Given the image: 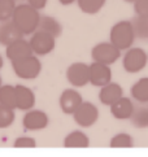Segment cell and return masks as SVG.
<instances>
[{
	"label": "cell",
	"mask_w": 148,
	"mask_h": 157,
	"mask_svg": "<svg viewBox=\"0 0 148 157\" xmlns=\"http://www.w3.org/2000/svg\"><path fill=\"white\" fill-rule=\"evenodd\" d=\"M134 103L133 100L127 98V96H122L119 100L111 105V113L112 116L115 117L116 120H119V121H123V120H130L131 117L133 112H134Z\"/></svg>",
	"instance_id": "cell-16"
},
{
	"label": "cell",
	"mask_w": 148,
	"mask_h": 157,
	"mask_svg": "<svg viewBox=\"0 0 148 157\" xmlns=\"http://www.w3.org/2000/svg\"><path fill=\"white\" fill-rule=\"evenodd\" d=\"M131 125L136 128H148V103H139L134 106V112L130 117Z\"/></svg>",
	"instance_id": "cell-19"
},
{
	"label": "cell",
	"mask_w": 148,
	"mask_h": 157,
	"mask_svg": "<svg viewBox=\"0 0 148 157\" xmlns=\"http://www.w3.org/2000/svg\"><path fill=\"white\" fill-rule=\"evenodd\" d=\"M16 108L20 110H30L35 106V94L31 88L24 85H16Z\"/></svg>",
	"instance_id": "cell-13"
},
{
	"label": "cell",
	"mask_w": 148,
	"mask_h": 157,
	"mask_svg": "<svg viewBox=\"0 0 148 157\" xmlns=\"http://www.w3.org/2000/svg\"><path fill=\"white\" fill-rule=\"evenodd\" d=\"M112 82V70L108 65L99 63L90 64V83L95 87H104Z\"/></svg>",
	"instance_id": "cell-11"
},
{
	"label": "cell",
	"mask_w": 148,
	"mask_h": 157,
	"mask_svg": "<svg viewBox=\"0 0 148 157\" xmlns=\"http://www.w3.org/2000/svg\"><path fill=\"white\" fill-rule=\"evenodd\" d=\"M148 64V55L143 48L131 47L122 56V68L130 74L143 70Z\"/></svg>",
	"instance_id": "cell-4"
},
{
	"label": "cell",
	"mask_w": 148,
	"mask_h": 157,
	"mask_svg": "<svg viewBox=\"0 0 148 157\" xmlns=\"http://www.w3.org/2000/svg\"><path fill=\"white\" fill-rule=\"evenodd\" d=\"M109 147L111 148H133L134 139L127 132H118L111 138Z\"/></svg>",
	"instance_id": "cell-24"
},
{
	"label": "cell",
	"mask_w": 148,
	"mask_h": 157,
	"mask_svg": "<svg viewBox=\"0 0 148 157\" xmlns=\"http://www.w3.org/2000/svg\"><path fill=\"white\" fill-rule=\"evenodd\" d=\"M62 144L65 148H88L90 138L82 130H73L64 138Z\"/></svg>",
	"instance_id": "cell-18"
},
{
	"label": "cell",
	"mask_w": 148,
	"mask_h": 157,
	"mask_svg": "<svg viewBox=\"0 0 148 157\" xmlns=\"http://www.w3.org/2000/svg\"><path fill=\"white\" fill-rule=\"evenodd\" d=\"M73 118L79 127H91L99 120V109L91 101H83L74 112Z\"/></svg>",
	"instance_id": "cell-7"
},
{
	"label": "cell",
	"mask_w": 148,
	"mask_h": 157,
	"mask_svg": "<svg viewBox=\"0 0 148 157\" xmlns=\"http://www.w3.org/2000/svg\"><path fill=\"white\" fill-rule=\"evenodd\" d=\"M83 103V98L76 88H65L61 92L60 99H59V105L60 109L64 112L65 114H74L81 104Z\"/></svg>",
	"instance_id": "cell-10"
},
{
	"label": "cell",
	"mask_w": 148,
	"mask_h": 157,
	"mask_svg": "<svg viewBox=\"0 0 148 157\" xmlns=\"http://www.w3.org/2000/svg\"><path fill=\"white\" fill-rule=\"evenodd\" d=\"M91 57L94 63L103 65H112L121 57V51L116 48L111 42H101L95 44L91 49Z\"/></svg>",
	"instance_id": "cell-5"
},
{
	"label": "cell",
	"mask_w": 148,
	"mask_h": 157,
	"mask_svg": "<svg viewBox=\"0 0 148 157\" xmlns=\"http://www.w3.org/2000/svg\"><path fill=\"white\" fill-rule=\"evenodd\" d=\"M66 79L73 88L84 87L90 83V65L84 63H73L66 69Z\"/></svg>",
	"instance_id": "cell-6"
},
{
	"label": "cell",
	"mask_w": 148,
	"mask_h": 157,
	"mask_svg": "<svg viewBox=\"0 0 148 157\" xmlns=\"http://www.w3.org/2000/svg\"><path fill=\"white\" fill-rule=\"evenodd\" d=\"M49 117L44 110L41 109H30L27 110L24 118H22V125L27 131H39L48 126Z\"/></svg>",
	"instance_id": "cell-9"
},
{
	"label": "cell",
	"mask_w": 148,
	"mask_h": 157,
	"mask_svg": "<svg viewBox=\"0 0 148 157\" xmlns=\"http://www.w3.org/2000/svg\"><path fill=\"white\" fill-rule=\"evenodd\" d=\"M5 55H7V59L10 63H14V61H18L21 59L29 57V56L34 53H33L29 40L22 38V39L13 42L12 44H9L8 47H5Z\"/></svg>",
	"instance_id": "cell-12"
},
{
	"label": "cell",
	"mask_w": 148,
	"mask_h": 157,
	"mask_svg": "<svg viewBox=\"0 0 148 157\" xmlns=\"http://www.w3.org/2000/svg\"><path fill=\"white\" fill-rule=\"evenodd\" d=\"M16 120V113L13 109L5 108L0 105V128H7L9 127Z\"/></svg>",
	"instance_id": "cell-26"
},
{
	"label": "cell",
	"mask_w": 148,
	"mask_h": 157,
	"mask_svg": "<svg viewBox=\"0 0 148 157\" xmlns=\"http://www.w3.org/2000/svg\"><path fill=\"white\" fill-rule=\"evenodd\" d=\"M3 66H4V61H3L2 55H0V69H3Z\"/></svg>",
	"instance_id": "cell-31"
},
{
	"label": "cell",
	"mask_w": 148,
	"mask_h": 157,
	"mask_svg": "<svg viewBox=\"0 0 148 157\" xmlns=\"http://www.w3.org/2000/svg\"><path fill=\"white\" fill-rule=\"evenodd\" d=\"M109 42L118 48L119 51H127L133 47L135 42V35L133 31V26L130 21L122 20L116 22L112 26L111 33H109Z\"/></svg>",
	"instance_id": "cell-2"
},
{
	"label": "cell",
	"mask_w": 148,
	"mask_h": 157,
	"mask_svg": "<svg viewBox=\"0 0 148 157\" xmlns=\"http://www.w3.org/2000/svg\"><path fill=\"white\" fill-rule=\"evenodd\" d=\"M123 2H126V3H133V4H134L136 0H123Z\"/></svg>",
	"instance_id": "cell-32"
},
{
	"label": "cell",
	"mask_w": 148,
	"mask_h": 157,
	"mask_svg": "<svg viewBox=\"0 0 148 157\" xmlns=\"http://www.w3.org/2000/svg\"><path fill=\"white\" fill-rule=\"evenodd\" d=\"M12 68L14 74L21 78V79H26V81H31L39 77L42 71V63L38 59V56L31 55L29 57L21 59L18 61L12 63Z\"/></svg>",
	"instance_id": "cell-3"
},
{
	"label": "cell",
	"mask_w": 148,
	"mask_h": 157,
	"mask_svg": "<svg viewBox=\"0 0 148 157\" xmlns=\"http://www.w3.org/2000/svg\"><path fill=\"white\" fill-rule=\"evenodd\" d=\"M48 0H27V4L31 5L33 8H35L37 10H42L45 8Z\"/></svg>",
	"instance_id": "cell-29"
},
{
	"label": "cell",
	"mask_w": 148,
	"mask_h": 157,
	"mask_svg": "<svg viewBox=\"0 0 148 157\" xmlns=\"http://www.w3.org/2000/svg\"><path fill=\"white\" fill-rule=\"evenodd\" d=\"M39 31H43L45 34H48L51 36H53L55 39L61 36L62 34V25L60 24V21L57 18L52 17L48 14H41V20H39Z\"/></svg>",
	"instance_id": "cell-17"
},
{
	"label": "cell",
	"mask_w": 148,
	"mask_h": 157,
	"mask_svg": "<svg viewBox=\"0 0 148 157\" xmlns=\"http://www.w3.org/2000/svg\"><path fill=\"white\" fill-rule=\"evenodd\" d=\"M30 47L35 56H45L49 55L56 47V39L43 31L37 30L30 38Z\"/></svg>",
	"instance_id": "cell-8"
},
{
	"label": "cell",
	"mask_w": 148,
	"mask_h": 157,
	"mask_svg": "<svg viewBox=\"0 0 148 157\" xmlns=\"http://www.w3.org/2000/svg\"><path fill=\"white\" fill-rule=\"evenodd\" d=\"M105 3H107V0H77L79 9L83 13L90 14V16L99 13L103 9Z\"/></svg>",
	"instance_id": "cell-23"
},
{
	"label": "cell",
	"mask_w": 148,
	"mask_h": 157,
	"mask_svg": "<svg viewBox=\"0 0 148 157\" xmlns=\"http://www.w3.org/2000/svg\"><path fill=\"white\" fill-rule=\"evenodd\" d=\"M3 86V81H2V75H0V87Z\"/></svg>",
	"instance_id": "cell-33"
},
{
	"label": "cell",
	"mask_w": 148,
	"mask_h": 157,
	"mask_svg": "<svg viewBox=\"0 0 148 157\" xmlns=\"http://www.w3.org/2000/svg\"><path fill=\"white\" fill-rule=\"evenodd\" d=\"M122 96H123V88L119 83H116V82L108 83L107 86L100 88V92H99L100 103L107 106L113 105Z\"/></svg>",
	"instance_id": "cell-14"
},
{
	"label": "cell",
	"mask_w": 148,
	"mask_h": 157,
	"mask_svg": "<svg viewBox=\"0 0 148 157\" xmlns=\"http://www.w3.org/2000/svg\"><path fill=\"white\" fill-rule=\"evenodd\" d=\"M16 7V0H0V22L12 20Z\"/></svg>",
	"instance_id": "cell-25"
},
{
	"label": "cell",
	"mask_w": 148,
	"mask_h": 157,
	"mask_svg": "<svg viewBox=\"0 0 148 157\" xmlns=\"http://www.w3.org/2000/svg\"><path fill=\"white\" fill-rule=\"evenodd\" d=\"M41 13L27 3L20 4L16 7L12 21L24 35H33L38 30Z\"/></svg>",
	"instance_id": "cell-1"
},
{
	"label": "cell",
	"mask_w": 148,
	"mask_h": 157,
	"mask_svg": "<svg viewBox=\"0 0 148 157\" xmlns=\"http://www.w3.org/2000/svg\"><path fill=\"white\" fill-rule=\"evenodd\" d=\"M0 105L9 109L16 108V90L12 85H3L0 87Z\"/></svg>",
	"instance_id": "cell-22"
},
{
	"label": "cell",
	"mask_w": 148,
	"mask_h": 157,
	"mask_svg": "<svg viewBox=\"0 0 148 157\" xmlns=\"http://www.w3.org/2000/svg\"><path fill=\"white\" fill-rule=\"evenodd\" d=\"M130 24L133 26L135 39L148 40V18L135 14L134 17L130 20Z\"/></svg>",
	"instance_id": "cell-21"
},
{
	"label": "cell",
	"mask_w": 148,
	"mask_h": 157,
	"mask_svg": "<svg viewBox=\"0 0 148 157\" xmlns=\"http://www.w3.org/2000/svg\"><path fill=\"white\" fill-rule=\"evenodd\" d=\"M22 38H24V34L20 31V29L12 20L0 22V44L8 47L9 44Z\"/></svg>",
	"instance_id": "cell-15"
},
{
	"label": "cell",
	"mask_w": 148,
	"mask_h": 157,
	"mask_svg": "<svg viewBox=\"0 0 148 157\" xmlns=\"http://www.w3.org/2000/svg\"><path fill=\"white\" fill-rule=\"evenodd\" d=\"M76 2H77V0H59V3L61 5H70L73 3H76Z\"/></svg>",
	"instance_id": "cell-30"
},
{
	"label": "cell",
	"mask_w": 148,
	"mask_h": 157,
	"mask_svg": "<svg viewBox=\"0 0 148 157\" xmlns=\"http://www.w3.org/2000/svg\"><path fill=\"white\" fill-rule=\"evenodd\" d=\"M130 94L138 103H148V77H143L131 86Z\"/></svg>",
	"instance_id": "cell-20"
},
{
	"label": "cell",
	"mask_w": 148,
	"mask_h": 157,
	"mask_svg": "<svg viewBox=\"0 0 148 157\" xmlns=\"http://www.w3.org/2000/svg\"><path fill=\"white\" fill-rule=\"evenodd\" d=\"M134 12L136 16L148 18V0H136L134 3Z\"/></svg>",
	"instance_id": "cell-28"
},
{
	"label": "cell",
	"mask_w": 148,
	"mask_h": 157,
	"mask_svg": "<svg viewBox=\"0 0 148 157\" xmlns=\"http://www.w3.org/2000/svg\"><path fill=\"white\" fill-rule=\"evenodd\" d=\"M14 148H35L37 147V142L35 139L27 135H21L18 138H16L14 143H13Z\"/></svg>",
	"instance_id": "cell-27"
}]
</instances>
